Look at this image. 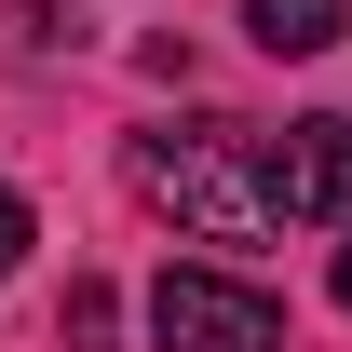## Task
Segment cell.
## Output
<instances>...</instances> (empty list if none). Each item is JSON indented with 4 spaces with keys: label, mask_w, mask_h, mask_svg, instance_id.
I'll use <instances>...</instances> for the list:
<instances>
[{
    "label": "cell",
    "mask_w": 352,
    "mask_h": 352,
    "mask_svg": "<svg viewBox=\"0 0 352 352\" xmlns=\"http://www.w3.org/2000/svg\"><path fill=\"white\" fill-rule=\"evenodd\" d=\"M28 244H41V217H28V190H0V271L28 258Z\"/></svg>",
    "instance_id": "cell-6"
},
{
    "label": "cell",
    "mask_w": 352,
    "mask_h": 352,
    "mask_svg": "<svg viewBox=\"0 0 352 352\" xmlns=\"http://www.w3.org/2000/svg\"><path fill=\"white\" fill-rule=\"evenodd\" d=\"M122 176H135V204H163V217L204 230V244H258L271 230V190H258V163H244L230 135H135Z\"/></svg>",
    "instance_id": "cell-1"
},
{
    "label": "cell",
    "mask_w": 352,
    "mask_h": 352,
    "mask_svg": "<svg viewBox=\"0 0 352 352\" xmlns=\"http://www.w3.org/2000/svg\"><path fill=\"white\" fill-rule=\"evenodd\" d=\"M149 339L163 352H285V298L244 285V271H217V258H190V271L149 285Z\"/></svg>",
    "instance_id": "cell-2"
},
{
    "label": "cell",
    "mask_w": 352,
    "mask_h": 352,
    "mask_svg": "<svg viewBox=\"0 0 352 352\" xmlns=\"http://www.w3.org/2000/svg\"><path fill=\"white\" fill-rule=\"evenodd\" d=\"M258 190H271V217H339L352 230V122H285L258 149Z\"/></svg>",
    "instance_id": "cell-3"
},
{
    "label": "cell",
    "mask_w": 352,
    "mask_h": 352,
    "mask_svg": "<svg viewBox=\"0 0 352 352\" xmlns=\"http://www.w3.org/2000/svg\"><path fill=\"white\" fill-rule=\"evenodd\" d=\"M339 311H352V230H339Z\"/></svg>",
    "instance_id": "cell-7"
},
{
    "label": "cell",
    "mask_w": 352,
    "mask_h": 352,
    "mask_svg": "<svg viewBox=\"0 0 352 352\" xmlns=\"http://www.w3.org/2000/svg\"><path fill=\"white\" fill-rule=\"evenodd\" d=\"M244 28H258V54H325L352 28V0H244Z\"/></svg>",
    "instance_id": "cell-4"
},
{
    "label": "cell",
    "mask_w": 352,
    "mask_h": 352,
    "mask_svg": "<svg viewBox=\"0 0 352 352\" xmlns=\"http://www.w3.org/2000/svg\"><path fill=\"white\" fill-rule=\"evenodd\" d=\"M68 352H122V298L109 285H68Z\"/></svg>",
    "instance_id": "cell-5"
}]
</instances>
